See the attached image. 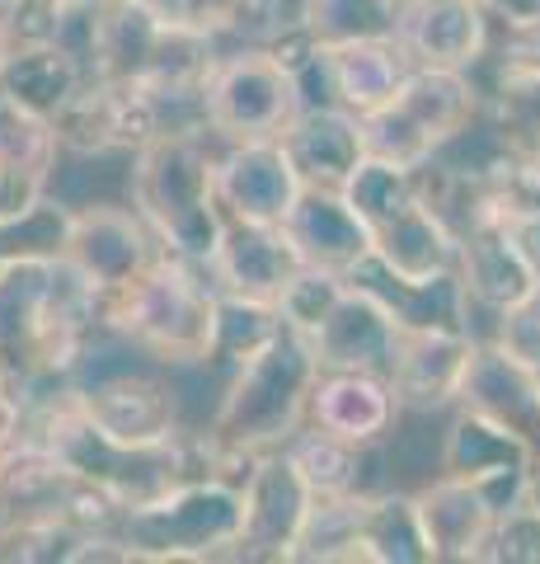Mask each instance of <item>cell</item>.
Here are the masks:
<instances>
[{
    "mask_svg": "<svg viewBox=\"0 0 540 564\" xmlns=\"http://www.w3.org/2000/svg\"><path fill=\"white\" fill-rule=\"evenodd\" d=\"M99 288L71 259L0 263V386L20 410L66 391L99 334Z\"/></svg>",
    "mask_w": 540,
    "mask_h": 564,
    "instance_id": "6da1fadb",
    "label": "cell"
},
{
    "mask_svg": "<svg viewBox=\"0 0 540 564\" xmlns=\"http://www.w3.org/2000/svg\"><path fill=\"white\" fill-rule=\"evenodd\" d=\"M316 352H310L306 334L283 325V334L258 348L231 372V386L212 414V429L198 437V462L202 475H221V480L245 485L240 466H254V456L287 447L306 423L310 386H316Z\"/></svg>",
    "mask_w": 540,
    "mask_h": 564,
    "instance_id": "7a4b0ae2",
    "label": "cell"
},
{
    "mask_svg": "<svg viewBox=\"0 0 540 564\" xmlns=\"http://www.w3.org/2000/svg\"><path fill=\"white\" fill-rule=\"evenodd\" d=\"M99 334H113L151 352L165 367H198L212 352L217 288L202 282V263L161 250L123 288L99 292Z\"/></svg>",
    "mask_w": 540,
    "mask_h": 564,
    "instance_id": "3957f363",
    "label": "cell"
},
{
    "mask_svg": "<svg viewBox=\"0 0 540 564\" xmlns=\"http://www.w3.org/2000/svg\"><path fill=\"white\" fill-rule=\"evenodd\" d=\"M20 429L57 452V462L66 470L80 475L85 485H95L103 499H113L123 513L161 499L165 489L188 480V475H202L198 443H188L184 433L169 437V443H146V447H128V443L103 437L95 423L76 410L71 386L43 404H33V410H24Z\"/></svg>",
    "mask_w": 540,
    "mask_h": 564,
    "instance_id": "277c9868",
    "label": "cell"
},
{
    "mask_svg": "<svg viewBox=\"0 0 540 564\" xmlns=\"http://www.w3.org/2000/svg\"><path fill=\"white\" fill-rule=\"evenodd\" d=\"M202 137H155L132 155L128 207L146 221L161 250L188 263H212L221 240V203Z\"/></svg>",
    "mask_w": 540,
    "mask_h": 564,
    "instance_id": "5b68a950",
    "label": "cell"
},
{
    "mask_svg": "<svg viewBox=\"0 0 540 564\" xmlns=\"http://www.w3.org/2000/svg\"><path fill=\"white\" fill-rule=\"evenodd\" d=\"M245 522V489L221 475H188L161 499L128 508L118 518V536L128 541L132 564L169 560H231Z\"/></svg>",
    "mask_w": 540,
    "mask_h": 564,
    "instance_id": "8992f818",
    "label": "cell"
},
{
    "mask_svg": "<svg viewBox=\"0 0 540 564\" xmlns=\"http://www.w3.org/2000/svg\"><path fill=\"white\" fill-rule=\"evenodd\" d=\"M475 113H480V85L470 70L414 66L405 85L376 113L362 118V141H367V155L414 170L428 155H438L461 128H470Z\"/></svg>",
    "mask_w": 540,
    "mask_h": 564,
    "instance_id": "52a82bcc",
    "label": "cell"
},
{
    "mask_svg": "<svg viewBox=\"0 0 540 564\" xmlns=\"http://www.w3.org/2000/svg\"><path fill=\"white\" fill-rule=\"evenodd\" d=\"M202 109L207 128L225 141H277L301 113V90L273 52L240 47L235 57H217L202 90Z\"/></svg>",
    "mask_w": 540,
    "mask_h": 564,
    "instance_id": "ba28073f",
    "label": "cell"
},
{
    "mask_svg": "<svg viewBox=\"0 0 540 564\" xmlns=\"http://www.w3.org/2000/svg\"><path fill=\"white\" fill-rule=\"evenodd\" d=\"M57 151L71 155H136L161 137L155 95L136 80H85L76 99L52 118Z\"/></svg>",
    "mask_w": 540,
    "mask_h": 564,
    "instance_id": "9c48e42d",
    "label": "cell"
},
{
    "mask_svg": "<svg viewBox=\"0 0 540 564\" xmlns=\"http://www.w3.org/2000/svg\"><path fill=\"white\" fill-rule=\"evenodd\" d=\"M71 400L113 443L146 447V443L179 437V400H174L165 377H151V372H109L95 381L76 377Z\"/></svg>",
    "mask_w": 540,
    "mask_h": 564,
    "instance_id": "30bf717a",
    "label": "cell"
},
{
    "mask_svg": "<svg viewBox=\"0 0 540 564\" xmlns=\"http://www.w3.org/2000/svg\"><path fill=\"white\" fill-rule=\"evenodd\" d=\"M245 522H240V541L231 560H291V545L301 536L310 489L301 485V475L287 462V452H264L254 456V466L245 475Z\"/></svg>",
    "mask_w": 540,
    "mask_h": 564,
    "instance_id": "8fae6325",
    "label": "cell"
},
{
    "mask_svg": "<svg viewBox=\"0 0 540 564\" xmlns=\"http://www.w3.org/2000/svg\"><path fill=\"white\" fill-rule=\"evenodd\" d=\"M155 254H161V240L146 231V221L128 203H90L71 212L62 259H71L99 292L123 288Z\"/></svg>",
    "mask_w": 540,
    "mask_h": 564,
    "instance_id": "7c38bea8",
    "label": "cell"
},
{
    "mask_svg": "<svg viewBox=\"0 0 540 564\" xmlns=\"http://www.w3.org/2000/svg\"><path fill=\"white\" fill-rule=\"evenodd\" d=\"M531 456L536 452L521 443L517 433H508L503 423L484 419V414L461 404V414L451 419L447 443H442V475H456V480L480 485L484 499L503 513V508L521 503V480H527Z\"/></svg>",
    "mask_w": 540,
    "mask_h": 564,
    "instance_id": "4fadbf2b",
    "label": "cell"
},
{
    "mask_svg": "<svg viewBox=\"0 0 540 564\" xmlns=\"http://www.w3.org/2000/svg\"><path fill=\"white\" fill-rule=\"evenodd\" d=\"M217 203L221 217L240 221H283L287 207L301 193V174H296L283 141H231V151L212 161Z\"/></svg>",
    "mask_w": 540,
    "mask_h": 564,
    "instance_id": "5bb4252c",
    "label": "cell"
},
{
    "mask_svg": "<svg viewBox=\"0 0 540 564\" xmlns=\"http://www.w3.org/2000/svg\"><path fill=\"white\" fill-rule=\"evenodd\" d=\"M207 269L217 273V292L254 296V302H277L283 288L301 269L291 236L283 231V221H240L225 217L217 254Z\"/></svg>",
    "mask_w": 540,
    "mask_h": 564,
    "instance_id": "9a60e30c",
    "label": "cell"
},
{
    "mask_svg": "<svg viewBox=\"0 0 540 564\" xmlns=\"http://www.w3.org/2000/svg\"><path fill=\"white\" fill-rule=\"evenodd\" d=\"M456 278L465 292L470 311H508L521 296L536 292V273L521 259V250L508 236V221L498 212H484L480 221H470L465 231H456Z\"/></svg>",
    "mask_w": 540,
    "mask_h": 564,
    "instance_id": "2e32d148",
    "label": "cell"
},
{
    "mask_svg": "<svg viewBox=\"0 0 540 564\" xmlns=\"http://www.w3.org/2000/svg\"><path fill=\"white\" fill-rule=\"evenodd\" d=\"M475 334L470 329H399L395 358H390V391L409 410H442L456 404V391L465 381Z\"/></svg>",
    "mask_w": 540,
    "mask_h": 564,
    "instance_id": "e0dca14e",
    "label": "cell"
},
{
    "mask_svg": "<svg viewBox=\"0 0 540 564\" xmlns=\"http://www.w3.org/2000/svg\"><path fill=\"white\" fill-rule=\"evenodd\" d=\"M489 14L480 0H399L395 43L414 66L470 70L484 52Z\"/></svg>",
    "mask_w": 540,
    "mask_h": 564,
    "instance_id": "ac0fdd59",
    "label": "cell"
},
{
    "mask_svg": "<svg viewBox=\"0 0 540 564\" xmlns=\"http://www.w3.org/2000/svg\"><path fill=\"white\" fill-rule=\"evenodd\" d=\"M395 414H399V400L390 391V381L381 372H357V367H320L306 404L310 429L334 433L357 447H376L390 433Z\"/></svg>",
    "mask_w": 540,
    "mask_h": 564,
    "instance_id": "d6986e66",
    "label": "cell"
},
{
    "mask_svg": "<svg viewBox=\"0 0 540 564\" xmlns=\"http://www.w3.org/2000/svg\"><path fill=\"white\" fill-rule=\"evenodd\" d=\"M395 339H399L395 315L357 282H348L334 311L306 334L320 367H357V372H381V377L390 372Z\"/></svg>",
    "mask_w": 540,
    "mask_h": 564,
    "instance_id": "ffe728a7",
    "label": "cell"
},
{
    "mask_svg": "<svg viewBox=\"0 0 540 564\" xmlns=\"http://www.w3.org/2000/svg\"><path fill=\"white\" fill-rule=\"evenodd\" d=\"M456 404L503 423V429L517 433L531 452H540V377L531 367H521L517 358H508L498 344L475 339Z\"/></svg>",
    "mask_w": 540,
    "mask_h": 564,
    "instance_id": "44dd1931",
    "label": "cell"
},
{
    "mask_svg": "<svg viewBox=\"0 0 540 564\" xmlns=\"http://www.w3.org/2000/svg\"><path fill=\"white\" fill-rule=\"evenodd\" d=\"M283 231L291 236L301 263L343 273V278L372 254V231L362 226L357 212L343 203L339 188H310L306 184L296 193V203L287 207Z\"/></svg>",
    "mask_w": 540,
    "mask_h": 564,
    "instance_id": "7402d4cb",
    "label": "cell"
},
{
    "mask_svg": "<svg viewBox=\"0 0 540 564\" xmlns=\"http://www.w3.org/2000/svg\"><path fill=\"white\" fill-rule=\"evenodd\" d=\"M414 513H418V532H423V545H428V564H447V560L470 564V560H480L498 508L484 499L480 485L442 475L438 485L414 494Z\"/></svg>",
    "mask_w": 540,
    "mask_h": 564,
    "instance_id": "603a6c76",
    "label": "cell"
},
{
    "mask_svg": "<svg viewBox=\"0 0 540 564\" xmlns=\"http://www.w3.org/2000/svg\"><path fill=\"white\" fill-rule=\"evenodd\" d=\"M52 165H57L52 122L20 109L0 90V217H14V212L38 203Z\"/></svg>",
    "mask_w": 540,
    "mask_h": 564,
    "instance_id": "cb8c5ba5",
    "label": "cell"
},
{
    "mask_svg": "<svg viewBox=\"0 0 540 564\" xmlns=\"http://www.w3.org/2000/svg\"><path fill=\"white\" fill-rule=\"evenodd\" d=\"M283 151L291 155L301 184L310 188H339L353 165L367 155V141H362V118L334 109V104H320V109H301L291 128L277 137Z\"/></svg>",
    "mask_w": 540,
    "mask_h": 564,
    "instance_id": "d4e9b609",
    "label": "cell"
},
{
    "mask_svg": "<svg viewBox=\"0 0 540 564\" xmlns=\"http://www.w3.org/2000/svg\"><path fill=\"white\" fill-rule=\"evenodd\" d=\"M414 70V62L405 57V47L395 39H357V43H339L324 47V76H329V95H334V109L367 118L386 104L405 76Z\"/></svg>",
    "mask_w": 540,
    "mask_h": 564,
    "instance_id": "484cf974",
    "label": "cell"
},
{
    "mask_svg": "<svg viewBox=\"0 0 540 564\" xmlns=\"http://www.w3.org/2000/svg\"><path fill=\"white\" fill-rule=\"evenodd\" d=\"M372 259L405 282H432L442 273H456V236L423 198H414L372 231Z\"/></svg>",
    "mask_w": 540,
    "mask_h": 564,
    "instance_id": "4316f807",
    "label": "cell"
},
{
    "mask_svg": "<svg viewBox=\"0 0 540 564\" xmlns=\"http://www.w3.org/2000/svg\"><path fill=\"white\" fill-rule=\"evenodd\" d=\"M348 282L367 288L376 302L395 315L399 329H432V325L438 329H470V306H465L456 273H442L432 282H405L367 254L353 273H348Z\"/></svg>",
    "mask_w": 540,
    "mask_h": 564,
    "instance_id": "83f0119b",
    "label": "cell"
},
{
    "mask_svg": "<svg viewBox=\"0 0 540 564\" xmlns=\"http://www.w3.org/2000/svg\"><path fill=\"white\" fill-rule=\"evenodd\" d=\"M80 85H85L80 66L52 43H14L5 66H0V90L20 104V109L38 113L47 122L76 99Z\"/></svg>",
    "mask_w": 540,
    "mask_h": 564,
    "instance_id": "f1b7e54d",
    "label": "cell"
},
{
    "mask_svg": "<svg viewBox=\"0 0 540 564\" xmlns=\"http://www.w3.org/2000/svg\"><path fill=\"white\" fill-rule=\"evenodd\" d=\"M357 555L362 564H428L414 494H367L357 518Z\"/></svg>",
    "mask_w": 540,
    "mask_h": 564,
    "instance_id": "f546056e",
    "label": "cell"
},
{
    "mask_svg": "<svg viewBox=\"0 0 540 564\" xmlns=\"http://www.w3.org/2000/svg\"><path fill=\"white\" fill-rule=\"evenodd\" d=\"M155 33H161V20L146 0H103L95 80H136L155 47Z\"/></svg>",
    "mask_w": 540,
    "mask_h": 564,
    "instance_id": "4dcf8cb0",
    "label": "cell"
},
{
    "mask_svg": "<svg viewBox=\"0 0 540 564\" xmlns=\"http://www.w3.org/2000/svg\"><path fill=\"white\" fill-rule=\"evenodd\" d=\"M287 462L301 475V485L310 489V499H339V494L362 489V470H367V447L343 443L334 433L306 429L283 447Z\"/></svg>",
    "mask_w": 540,
    "mask_h": 564,
    "instance_id": "1f68e13d",
    "label": "cell"
},
{
    "mask_svg": "<svg viewBox=\"0 0 540 564\" xmlns=\"http://www.w3.org/2000/svg\"><path fill=\"white\" fill-rule=\"evenodd\" d=\"M212 66H217V39L161 24L136 85H146V90H155V95H202Z\"/></svg>",
    "mask_w": 540,
    "mask_h": 564,
    "instance_id": "d6a6232c",
    "label": "cell"
},
{
    "mask_svg": "<svg viewBox=\"0 0 540 564\" xmlns=\"http://www.w3.org/2000/svg\"><path fill=\"white\" fill-rule=\"evenodd\" d=\"M283 334V311L277 302H254V296L217 292V329H212V352L207 367H225L235 372L258 348H268Z\"/></svg>",
    "mask_w": 540,
    "mask_h": 564,
    "instance_id": "836d02e7",
    "label": "cell"
},
{
    "mask_svg": "<svg viewBox=\"0 0 540 564\" xmlns=\"http://www.w3.org/2000/svg\"><path fill=\"white\" fill-rule=\"evenodd\" d=\"M399 0H306L301 29L320 47L357 43V39H395Z\"/></svg>",
    "mask_w": 540,
    "mask_h": 564,
    "instance_id": "e575fe53",
    "label": "cell"
},
{
    "mask_svg": "<svg viewBox=\"0 0 540 564\" xmlns=\"http://www.w3.org/2000/svg\"><path fill=\"white\" fill-rule=\"evenodd\" d=\"M343 203L357 212L362 226L376 231L381 221H390L399 207H409L418 198V184H414V170L395 165V161H381V155H362L353 165V174L339 184Z\"/></svg>",
    "mask_w": 540,
    "mask_h": 564,
    "instance_id": "d590c367",
    "label": "cell"
},
{
    "mask_svg": "<svg viewBox=\"0 0 540 564\" xmlns=\"http://www.w3.org/2000/svg\"><path fill=\"white\" fill-rule=\"evenodd\" d=\"M66 231H71V207L43 193L33 207L0 217V263L10 259H62Z\"/></svg>",
    "mask_w": 540,
    "mask_h": 564,
    "instance_id": "8d00e7d4",
    "label": "cell"
},
{
    "mask_svg": "<svg viewBox=\"0 0 540 564\" xmlns=\"http://www.w3.org/2000/svg\"><path fill=\"white\" fill-rule=\"evenodd\" d=\"M480 113L513 141V147H540V70L536 76H503L480 90Z\"/></svg>",
    "mask_w": 540,
    "mask_h": 564,
    "instance_id": "74e56055",
    "label": "cell"
},
{
    "mask_svg": "<svg viewBox=\"0 0 540 564\" xmlns=\"http://www.w3.org/2000/svg\"><path fill=\"white\" fill-rule=\"evenodd\" d=\"M475 66H489V80L536 76L540 70V10L536 14H489V33H484V52Z\"/></svg>",
    "mask_w": 540,
    "mask_h": 564,
    "instance_id": "f35d334b",
    "label": "cell"
},
{
    "mask_svg": "<svg viewBox=\"0 0 540 564\" xmlns=\"http://www.w3.org/2000/svg\"><path fill=\"white\" fill-rule=\"evenodd\" d=\"M348 288L343 273H329V269H310V263H301L296 269V278L283 288V296H277V311H283V325L296 329V334H310L329 311H334L339 292Z\"/></svg>",
    "mask_w": 540,
    "mask_h": 564,
    "instance_id": "ab89813d",
    "label": "cell"
},
{
    "mask_svg": "<svg viewBox=\"0 0 540 564\" xmlns=\"http://www.w3.org/2000/svg\"><path fill=\"white\" fill-rule=\"evenodd\" d=\"M480 560L489 564H540V513L527 503H513L494 518L484 536Z\"/></svg>",
    "mask_w": 540,
    "mask_h": 564,
    "instance_id": "60d3db41",
    "label": "cell"
},
{
    "mask_svg": "<svg viewBox=\"0 0 540 564\" xmlns=\"http://www.w3.org/2000/svg\"><path fill=\"white\" fill-rule=\"evenodd\" d=\"M494 321L498 325H494L489 344H498L508 358H517L521 367H531V372L540 377V288L531 296H521L517 306L498 311Z\"/></svg>",
    "mask_w": 540,
    "mask_h": 564,
    "instance_id": "b9f144b4",
    "label": "cell"
},
{
    "mask_svg": "<svg viewBox=\"0 0 540 564\" xmlns=\"http://www.w3.org/2000/svg\"><path fill=\"white\" fill-rule=\"evenodd\" d=\"M151 14L165 29H188V33H207V39H221L235 24L240 0H146Z\"/></svg>",
    "mask_w": 540,
    "mask_h": 564,
    "instance_id": "7bdbcfd3",
    "label": "cell"
},
{
    "mask_svg": "<svg viewBox=\"0 0 540 564\" xmlns=\"http://www.w3.org/2000/svg\"><path fill=\"white\" fill-rule=\"evenodd\" d=\"M503 221H508V236L521 250V259H527L531 273L540 278V212H536V217H503Z\"/></svg>",
    "mask_w": 540,
    "mask_h": 564,
    "instance_id": "ee69618b",
    "label": "cell"
},
{
    "mask_svg": "<svg viewBox=\"0 0 540 564\" xmlns=\"http://www.w3.org/2000/svg\"><path fill=\"white\" fill-rule=\"evenodd\" d=\"M20 423H24V410L10 400L5 386H0V443H10V437L20 433Z\"/></svg>",
    "mask_w": 540,
    "mask_h": 564,
    "instance_id": "f6af8a7d",
    "label": "cell"
},
{
    "mask_svg": "<svg viewBox=\"0 0 540 564\" xmlns=\"http://www.w3.org/2000/svg\"><path fill=\"white\" fill-rule=\"evenodd\" d=\"M521 503L536 508L540 513V452L531 456V466H527V480H521Z\"/></svg>",
    "mask_w": 540,
    "mask_h": 564,
    "instance_id": "bcb514c9",
    "label": "cell"
},
{
    "mask_svg": "<svg viewBox=\"0 0 540 564\" xmlns=\"http://www.w3.org/2000/svg\"><path fill=\"white\" fill-rule=\"evenodd\" d=\"M484 14H536L540 0H480Z\"/></svg>",
    "mask_w": 540,
    "mask_h": 564,
    "instance_id": "7dc6e473",
    "label": "cell"
},
{
    "mask_svg": "<svg viewBox=\"0 0 540 564\" xmlns=\"http://www.w3.org/2000/svg\"><path fill=\"white\" fill-rule=\"evenodd\" d=\"M10 47H14V39H10V24H5V14H0V66H5Z\"/></svg>",
    "mask_w": 540,
    "mask_h": 564,
    "instance_id": "c3c4849f",
    "label": "cell"
},
{
    "mask_svg": "<svg viewBox=\"0 0 540 564\" xmlns=\"http://www.w3.org/2000/svg\"><path fill=\"white\" fill-rule=\"evenodd\" d=\"M14 10V0H0V14H10Z\"/></svg>",
    "mask_w": 540,
    "mask_h": 564,
    "instance_id": "681fc988",
    "label": "cell"
},
{
    "mask_svg": "<svg viewBox=\"0 0 540 564\" xmlns=\"http://www.w3.org/2000/svg\"><path fill=\"white\" fill-rule=\"evenodd\" d=\"M531 151H540V147H531Z\"/></svg>",
    "mask_w": 540,
    "mask_h": 564,
    "instance_id": "f907efd6",
    "label": "cell"
}]
</instances>
